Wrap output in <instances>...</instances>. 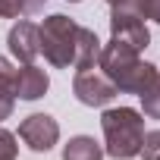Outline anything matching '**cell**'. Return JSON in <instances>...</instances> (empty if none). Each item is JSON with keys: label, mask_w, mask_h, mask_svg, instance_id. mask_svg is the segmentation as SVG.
<instances>
[{"label": "cell", "mask_w": 160, "mask_h": 160, "mask_svg": "<svg viewBox=\"0 0 160 160\" xmlns=\"http://www.w3.org/2000/svg\"><path fill=\"white\" fill-rule=\"evenodd\" d=\"M141 50H135L129 41L110 38L107 44H101V57H98V69L110 78V82L126 91V94H141L157 75V66L144 63L138 57Z\"/></svg>", "instance_id": "cell-1"}, {"label": "cell", "mask_w": 160, "mask_h": 160, "mask_svg": "<svg viewBox=\"0 0 160 160\" xmlns=\"http://www.w3.org/2000/svg\"><path fill=\"white\" fill-rule=\"evenodd\" d=\"M101 129H104V141H107V154L116 160H129L138 157L141 151V138H144V116L132 107H113L104 110L101 116Z\"/></svg>", "instance_id": "cell-2"}, {"label": "cell", "mask_w": 160, "mask_h": 160, "mask_svg": "<svg viewBox=\"0 0 160 160\" xmlns=\"http://www.w3.org/2000/svg\"><path fill=\"white\" fill-rule=\"evenodd\" d=\"M78 32H82V25H75L69 16H63V13L47 16V19L38 25V44H41L44 60H47L50 66H57V69H69V66L75 63Z\"/></svg>", "instance_id": "cell-3"}, {"label": "cell", "mask_w": 160, "mask_h": 160, "mask_svg": "<svg viewBox=\"0 0 160 160\" xmlns=\"http://www.w3.org/2000/svg\"><path fill=\"white\" fill-rule=\"evenodd\" d=\"M110 35L119 41H129L135 50H144L151 44L148 19L138 7V0H113L110 3Z\"/></svg>", "instance_id": "cell-4"}, {"label": "cell", "mask_w": 160, "mask_h": 160, "mask_svg": "<svg viewBox=\"0 0 160 160\" xmlns=\"http://www.w3.org/2000/svg\"><path fill=\"white\" fill-rule=\"evenodd\" d=\"M72 91H75V98L82 101L85 107H104V104H110V101L119 94V88L110 82L98 66L78 69L75 78H72Z\"/></svg>", "instance_id": "cell-5"}, {"label": "cell", "mask_w": 160, "mask_h": 160, "mask_svg": "<svg viewBox=\"0 0 160 160\" xmlns=\"http://www.w3.org/2000/svg\"><path fill=\"white\" fill-rule=\"evenodd\" d=\"M19 138H22L35 154H47V151L57 144V138H60V126H57V119L47 116V113H32V116H25V119L19 122Z\"/></svg>", "instance_id": "cell-6"}, {"label": "cell", "mask_w": 160, "mask_h": 160, "mask_svg": "<svg viewBox=\"0 0 160 160\" xmlns=\"http://www.w3.org/2000/svg\"><path fill=\"white\" fill-rule=\"evenodd\" d=\"M7 44H10V53H13L19 63H35V57L41 53V44H38V25L28 22V19H19V22L10 28Z\"/></svg>", "instance_id": "cell-7"}, {"label": "cell", "mask_w": 160, "mask_h": 160, "mask_svg": "<svg viewBox=\"0 0 160 160\" xmlns=\"http://www.w3.org/2000/svg\"><path fill=\"white\" fill-rule=\"evenodd\" d=\"M50 88V78L41 66L35 63H22V69H16V98L22 101H38L44 98V91Z\"/></svg>", "instance_id": "cell-8"}, {"label": "cell", "mask_w": 160, "mask_h": 160, "mask_svg": "<svg viewBox=\"0 0 160 160\" xmlns=\"http://www.w3.org/2000/svg\"><path fill=\"white\" fill-rule=\"evenodd\" d=\"M16 107V69L7 57H0V119H7Z\"/></svg>", "instance_id": "cell-9"}, {"label": "cell", "mask_w": 160, "mask_h": 160, "mask_svg": "<svg viewBox=\"0 0 160 160\" xmlns=\"http://www.w3.org/2000/svg\"><path fill=\"white\" fill-rule=\"evenodd\" d=\"M63 160H104V148L91 135H75L63 148Z\"/></svg>", "instance_id": "cell-10"}, {"label": "cell", "mask_w": 160, "mask_h": 160, "mask_svg": "<svg viewBox=\"0 0 160 160\" xmlns=\"http://www.w3.org/2000/svg\"><path fill=\"white\" fill-rule=\"evenodd\" d=\"M98 57H101V41L91 28H82L78 32V47H75V69H91L98 66Z\"/></svg>", "instance_id": "cell-11"}, {"label": "cell", "mask_w": 160, "mask_h": 160, "mask_svg": "<svg viewBox=\"0 0 160 160\" xmlns=\"http://www.w3.org/2000/svg\"><path fill=\"white\" fill-rule=\"evenodd\" d=\"M47 0H0V16L3 19H19V16H32L41 13Z\"/></svg>", "instance_id": "cell-12"}, {"label": "cell", "mask_w": 160, "mask_h": 160, "mask_svg": "<svg viewBox=\"0 0 160 160\" xmlns=\"http://www.w3.org/2000/svg\"><path fill=\"white\" fill-rule=\"evenodd\" d=\"M141 98V107H144V113L151 116V119H160V72L154 75V82L138 94Z\"/></svg>", "instance_id": "cell-13"}, {"label": "cell", "mask_w": 160, "mask_h": 160, "mask_svg": "<svg viewBox=\"0 0 160 160\" xmlns=\"http://www.w3.org/2000/svg\"><path fill=\"white\" fill-rule=\"evenodd\" d=\"M138 154H144V160H157V157H160V129L144 132V138H141V151H138Z\"/></svg>", "instance_id": "cell-14"}, {"label": "cell", "mask_w": 160, "mask_h": 160, "mask_svg": "<svg viewBox=\"0 0 160 160\" xmlns=\"http://www.w3.org/2000/svg\"><path fill=\"white\" fill-rule=\"evenodd\" d=\"M16 151H19L16 135H13V132H7L3 126H0V160H16Z\"/></svg>", "instance_id": "cell-15"}, {"label": "cell", "mask_w": 160, "mask_h": 160, "mask_svg": "<svg viewBox=\"0 0 160 160\" xmlns=\"http://www.w3.org/2000/svg\"><path fill=\"white\" fill-rule=\"evenodd\" d=\"M138 7H141L144 19H151V22L160 25V0H138Z\"/></svg>", "instance_id": "cell-16"}, {"label": "cell", "mask_w": 160, "mask_h": 160, "mask_svg": "<svg viewBox=\"0 0 160 160\" xmlns=\"http://www.w3.org/2000/svg\"><path fill=\"white\" fill-rule=\"evenodd\" d=\"M69 3H78V0H69Z\"/></svg>", "instance_id": "cell-17"}, {"label": "cell", "mask_w": 160, "mask_h": 160, "mask_svg": "<svg viewBox=\"0 0 160 160\" xmlns=\"http://www.w3.org/2000/svg\"><path fill=\"white\" fill-rule=\"evenodd\" d=\"M107 3H113V0H107Z\"/></svg>", "instance_id": "cell-18"}, {"label": "cell", "mask_w": 160, "mask_h": 160, "mask_svg": "<svg viewBox=\"0 0 160 160\" xmlns=\"http://www.w3.org/2000/svg\"><path fill=\"white\" fill-rule=\"evenodd\" d=\"M157 160H160V157H157Z\"/></svg>", "instance_id": "cell-19"}]
</instances>
